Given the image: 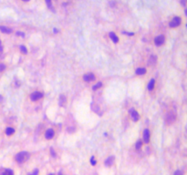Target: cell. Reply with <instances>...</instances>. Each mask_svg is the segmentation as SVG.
I'll return each mask as SVG.
<instances>
[{"instance_id": "e0dca14e", "label": "cell", "mask_w": 187, "mask_h": 175, "mask_svg": "<svg viewBox=\"0 0 187 175\" xmlns=\"http://www.w3.org/2000/svg\"><path fill=\"white\" fill-rule=\"evenodd\" d=\"M14 131H15V130H14L13 128H7V129L6 130V134L7 136H10V135H12L13 133H14Z\"/></svg>"}, {"instance_id": "277c9868", "label": "cell", "mask_w": 187, "mask_h": 175, "mask_svg": "<svg viewBox=\"0 0 187 175\" xmlns=\"http://www.w3.org/2000/svg\"><path fill=\"white\" fill-rule=\"evenodd\" d=\"M95 79H96V77H95V75L92 74V73H87V74H85V75L83 76V79L87 82L93 81V80H95Z\"/></svg>"}, {"instance_id": "3957f363", "label": "cell", "mask_w": 187, "mask_h": 175, "mask_svg": "<svg viewBox=\"0 0 187 175\" xmlns=\"http://www.w3.org/2000/svg\"><path fill=\"white\" fill-rule=\"evenodd\" d=\"M181 21H182V19L180 18H178V17H175V18H173L171 20V22H170V27H179L180 25H181Z\"/></svg>"}, {"instance_id": "ffe728a7", "label": "cell", "mask_w": 187, "mask_h": 175, "mask_svg": "<svg viewBox=\"0 0 187 175\" xmlns=\"http://www.w3.org/2000/svg\"><path fill=\"white\" fill-rule=\"evenodd\" d=\"M19 48H20V50H21L24 54H27V48H25L24 46H20L19 47Z\"/></svg>"}, {"instance_id": "1f68e13d", "label": "cell", "mask_w": 187, "mask_h": 175, "mask_svg": "<svg viewBox=\"0 0 187 175\" xmlns=\"http://www.w3.org/2000/svg\"><path fill=\"white\" fill-rule=\"evenodd\" d=\"M48 175H55V174H52V173H51V174H48Z\"/></svg>"}, {"instance_id": "7a4b0ae2", "label": "cell", "mask_w": 187, "mask_h": 175, "mask_svg": "<svg viewBox=\"0 0 187 175\" xmlns=\"http://www.w3.org/2000/svg\"><path fill=\"white\" fill-rule=\"evenodd\" d=\"M175 119H176V115H175V113H173L172 111H171V112H168V113L165 115L164 121H165L166 124L170 125V124H172L173 122H174Z\"/></svg>"}, {"instance_id": "6da1fadb", "label": "cell", "mask_w": 187, "mask_h": 175, "mask_svg": "<svg viewBox=\"0 0 187 175\" xmlns=\"http://www.w3.org/2000/svg\"><path fill=\"white\" fill-rule=\"evenodd\" d=\"M28 159H29V153L27 151H21L17 154V156H16V160L18 163H24Z\"/></svg>"}, {"instance_id": "d4e9b609", "label": "cell", "mask_w": 187, "mask_h": 175, "mask_svg": "<svg viewBox=\"0 0 187 175\" xmlns=\"http://www.w3.org/2000/svg\"><path fill=\"white\" fill-rule=\"evenodd\" d=\"M91 163L92 164V165H95V164H96V160H95L94 157H92V158L91 159Z\"/></svg>"}, {"instance_id": "ba28073f", "label": "cell", "mask_w": 187, "mask_h": 175, "mask_svg": "<svg viewBox=\"0 0 187 175\" xmlns=\"http://www.w3.org/2000/svg\"><path fill=\"white\" fill-rule=\"evenodd\" d=\"M150 131H149V130H144V131H143V134H142V139H143V141L145 142V143H149V141H150Z\"/></svg>"}, {"instance_id": "603a6c76", "label": "cell", "mask_w": 187, "mask_h": 175, "mask_svg": "<svg viewBox=\"0 0 187 175\" xmlns=\"http://www.w3.org/2000/svg\"><path fill=\"white\" fill-rule=\"evenodd\" d=\"M5 69H6V66L4 64H0V71H3Z\"/></svg>"}, {"instance_id": "30bf717a", "label": "cell", "mask_w": 187, "mask_h": 175, "mask_svg": "<svg viewBox=\"0 0 187 175\" xmlns=\"http://www.w3.org/2000/svg\"><path fill=\"white\" fill-rule=\"evenodd\" d=\"M113 163H114V157H112V156L109 157L105 160V165L107 166H112Z\"/></svg>"}, {"instance_id": "ac0fdd59", "label": "cell", "mask_w": 187, "mask_h": 175, "mask_svg": "<svg viewBox=\"0 0 187 175\" xmlns=\"http://www.w3.org/2000/svg\"><path fill=\"white\" fill-rule=\"evenodd\" d=\"M153 88H154V79H151L148 85V88L150 89V90H151Z\"/></svg>"}, {"instance_id": "2e32d148", "label": "cell", "mask_w": 187, "mask_h": 175, "mask_svg": "<svg viewBox=\"0 0 187 175\" xmlns=\"http://www.w3.org/2000/svg\"><path fill=\"white\" fill-rule=\"evenodd\" d=\"M145 72H146V70H145V69L140 68V69H137V70H136V74H138V75H143V74H145Z\"/></svg>"}, {"instance_id": "f546056e", "label": "cell", "mask_w": 187, "mask_h": 175, "mask_svg": "<svg viewBox=\"0 0 187 175\" xmlns=\"http://www.w3.org/2000/svg\"><path fill=\"white\" fill-rule=\"evenodd\" d=\"M58 175H64V174H62V173H61V172H59V173H58Z\"/></svg>"}, {"instance_id": "5bb4252c", "label": "cell", "mask_w": 187, "mask_h": 175, "mask_svg": "<svg viewBox=\"0 0 187 175\" xmlns=\"http://www.w3.org/2000/svg\"><path fill=\"white\" fill-rule=\"evenodd\" d=\"M110 36H111L112 40L114 43H118V42H119V38H118V36H116V34L112 33H112H110Z\"/></svg>"}, {"instance_id": "8fae6325", "label": "cell", "mask_w": 187, "mask_h": 175, "mask_svg": "<svg viewBox=\"0 0 187 175\" xmlns=\"http://www.w3.org/2000/svg\"><path fill=\"white\" fill-rule=\"evenodd\" d=\"M156 62H157V57H155V56H151V57L149 58L148 64L150 66H154V65L156 64Z\"/></svg>"}, {"instance_id": "7c38bea8", "label": "cell", "mask_w": 187, "mask_h": 175, "mask_svg": "<svg viewBox=\"0 0 187 175\" xmlns=\"http://www.w3.org/2000/svg\"><path fill=\"white\" fill-rule=\"evenodd\" d=\"M0 175H14V172H13L12 170L5 169L4 171H2V172H1Z\"/></svg>"}, {"instance_id": "f1b7e54d", "label": "cell", "mask_w": 187, "mask_h": 175, "mask_svg": "<svg viewBox=\"0 0 187 175\" xmlns=\"http://www.w3.org/2000/svg\"><path fill=\"white\" fill-rule=\"evenodd\" d=\"M51 152H52V155H53V156H55V152H54V151H53L52 149H51Z\"/></svg>"}, {"instance_id": "4316f807", "label": "cell", "mask_w": 187, "mask_h": 175, "mask_svg": "<svg viewBox=\"0 0 187 175\" xmlns=\"http://www.w3.org/2000/svg\"><path fill=\"white\" fill-rule=\"evenodd\" d=\"M46 1H47V4H48V6H51V1H50V0H46Z\"/></svg>"}, {"instance_id": "4dcf8cb0", "label": "cell", "mask_w": 187, "mask_h": 175, "mask_svg": "<svg viewBox=\"0 0 187 175\" xmlns=\"http://www.w3.org/2000/svg\"><path fill=\"white\" fill-rule=\"evenodd\" d=\"M23 1H25V2H27V1H29V0H23Z\"/></svg>"}, {"instance_id": "9a60e30c", "label": "cell", "mask_w": 187, "mask_h": 175, "mask_svg": "<svg viewBox=\"0 0 187 175\" xmlns=\"http://www.w3.org/2000/svg\"><path fill=\"white\" fill-rule=\"evenodd\" d=\"M67 102V99H66V97L64 96V95H61L60 98H59V105L60 106H63L65 105Z\"/></svg>"}, {"instance_id": "52a82bcc", "label": "cell", "mask_w": 187, "mask_h": 175, "mask_svg": "<svg viewBox=\"0 0 187 175\" xmlns=\"http://www.w3.org/2000/svg\"><path fill=\"white\" fill-rule=\"evenodd\" d=\"M30 98L33 101H37V100H40V99L42 98V93H40V92H38V91H36V92H34V93L31 94Z\"/></svg>"}, {"instance_id": "83f0119b", "label": "cell", "mask_w": 187, "mask_h": 175, "mask_svg": "<svg viewBox=\"0 0 187 175\" xmlns=\"http://www.w3.org/2000/svg\"><path fill=\"white\" fill-rule=\"evenodd\" d=\"M182 4H183L184 6H185V0H182Z\"/></svg>"}, {"instance_id": "484cf974", "label": "cell", "mask_w": 187, "mask_h": 175, "mask_svg": "<svg viewBox=\"0 0 187 175\" xmlns=\"http://www.w3.org/2000/svg\"><path fill=\"white\" fill-rule=\"evenodd\" d=\"M3 51V45H2V42L0 41V53Z\"/></svg>"}, {"instance_id": "5b68a950", "label": "cell", "mask_w": 187, "mask_h": 175, "mask_svg": "<svg viewBox=\"0 0 187 175\" xmlns=\"http://www.w3.org/2000/svg\"><path fill=\"white\" fill-rule=\"evenodd\" d=\"M164 41H165V37H164V36H163V35L156 36V38L154 40V42H155V44H156L157 46H162L163 43H164Z\"/></svg>"}, {"instance_id": "44dd1931", "label": "cell", "mask_w": 187, "mask_h": 175, "mask_svg": "<svg viewBox=\"0 0 187 175\" xmlns=\"http://www.w3.org/2000/svg\"><path fill=\"white\" fill-rule=\"evenodd\" d=\"M100 87H101V83L99 82V83H97L95 86H93V89L94 90H96V89H98V88H100Z\"/></svg>"}, {"instance_id": "7402d4cb", "label": "cell", "mask_w": 187, "mask_h": 175, "mask_svg": "<svg viewBox=\"0 0 187 175\" xmlns=\"http://www.w3.org/2000/svg\"><path fill=\"white\" fill-rule=\"evenodd\" d=\"M173 175H184V172L183 171H180V170H178V171H176V172H174V174Z\"/></svg>"}, {"instance_id": "8992f818", "label": "cell", "mask_w": 187, "mask_h": 175, "mask_svg": "<svg viewBox=\"0 0 187 175\" xmlns=\"http://www.w3.org/2000/svg\"><path fill=\"white\" fill-rule=\"evenodd\" d=\"M130 115H131V118L134 121H137L139 120V113L136 111L134 109H130Z\"/></svg>"}, {"instance_id": "9c48e42d", "label": "cell", "mask_w": 187, "mask_h": 175, "mask_svg": "<svg viewBox=\"0 0 187 175\" xmlns=\"http://www.w3.org/2000/svg\"><path fill=\"white\" fill-rule=\"evenodd\" d=\"M54 135H55L54 130H52V129H48V130L46 131L45 137H46V139L50 140V139H52V138L54 137Z\"/></svg>"}, {"instance_id": "cb8c5ba5", "label": "cell", "mask_w": 187, "mask_h": 175, "mask_svg": "<svg viewBox=\"0 0 187 175\" xmlns=\"http://www.w3.org/2000/svg\"><path fill=\"white\" fill-rule=\"evenodd\" d=\"M38 174V171L37 170H35V172H33L32 173H28V175H37Z\"/></svg>"}, {"instance_id": "4fadbf2b", "label": "cell", "mask_w": 187, "mask_h": 175, "mask_svg": "<svg viewBox=\"0 0 187 175\" xmlns=\"http://www.w3.org/2000/svg\"><path fill=\"white\" fill-rule=\"evenodd\" d=\"M0 31H2L3 33H6V34H9L12 32V29L11 28H9V27H0Z\"/></svg>"}, {"instance_id": "d6986e66", "label": "cell", "mask_w": 187, "mask_h": 175, "mask_svg": "<svg viewBox=\"0 0 187 175\" xmlns=\"http://www.w3.org/2000/svg\"><path fill=\"white\" fill-rule=\"evenodd\" d=\"M142 142L141 141V140H138L137 143L135 144V149L136 150H140V149L142 148Z\"/></svg>"}]
</instances>
